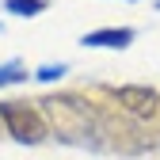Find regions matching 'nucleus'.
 <instances>
[{
  "mask_svg": "<svg viewBox=\"0 0 160 160\" xmlns=\"http://www.w3.org/2000/svg\"><path fill=\"white\" fill-rule=\"evenodd\" d=\"M156 8H160V4H156Z\"/></svg>",
  "mask_w": 160,
  "mask_h": 160,
  "instance_id": "6e6552de",
  "label": "nucleus"
},
{
  "mask_svg": "<svg viewBox=\"0 0 160 160\" xmlns=\"http://www.w3.org/2000/svg\"><path fill=\"white\" fill-rule=\"evenodd\" d=\"M137 38L133 27H99V31H88L80 38V46H92V50H126Z\"/></svg>",
  "mask_w": 160,
  "mask_h": 160,
  "instance_id": "20e7f679",
  "label": "nucleus"
},
{
  "mask_svg": "<svg viewBox=\"0 0 160 160\" xmlns=\"http://www.w3.org/2000/svg\"><path fill=\"white\" fill-rule=\"evenodd\" d=\"M38 111H42L46 126L61 137L65 145H107L103 137V122H99V107L88 103V99H80L72 92H61V95H46L38 99Z\"/></svg>",
  "mask_w": 160,
  "mask_h": 160,
  "instance_id": "f257e3e1",
  "label": "nucleus"
},
{
  "mask_svg": "<svg viewBox=\"0 0 160 160\" xmlns=\"http://www.w3.org/2000/svg\"><path fill=\"white\" fill-rule=\"evenodd\" d=\"M4 12L31 19V15H42L46 12V0H4Z\"/></svg>",
  "mask_w": 160,
  "mask_h": 160,
  "instance_id": "39448f33",
  "label": "nucleus"
},
{
  "mask_svg": "<svg viewBox=\"0 0 160 160\" xmlns=\"http://www.w3.org/2000/svg\"><path fill=\"white\" fill-rule=\"evenodd\" d=\"M0 126H4L19 145H42L46 133H50L42 111L34 103H27V99H4V103H0Z\"/></svg>",
  "mask_w": 160,
  "mask_h": 160,
  "instance_id": "f03ea898",
  "label": "nucleus"
},
{
  "mask_svg": "<svg viewBox=\"0 0 160 160\" xmlns=\"http://www.w3.org/2000/svg\"><path fill=\"white\" fill-rule=\"evenodd\" d=\"M65 72H69V65H65V61H57V65L50 61V65H38L31 76H34V80H42V84H53V80H61Z\"/></svg>",
  "mask_w": 160,
  "mask_h": 160,
  "instance_id": "0eeeda50",
  "label": "nucleus"
},
{
  "mask_svg": "<svg viewBox=\"0 0 160 160\" xmlns=\"http://www.w3.org/2000/svg\"><path fill=\"white\" fill-rule=\"evenodd\" d=\"M27 65L23 61H4L0 65V88H8V84H27Z\"/></svg>",
  "mask_w": 160,
  "mask_h": 160,
  "instance_id": "423d86ee",
  "label": "nucleus"
},
{
  "mask_svg": "<svg viewBox=\"0 0 160 160\" xmlns=\"http://www.w3.org/2000/svg\"><path fill=\"white\" fill-rule=\"evenodd\" d=\"M111 103L130 114V118H156L160 114V92L145 88V84H122V88H111Z\"/></svg>",
  "mask_w": 160,
  "mask_h": 160,
  "instance_id": "7ed1b4c3",
  "label": "nucleus"
}]
</instances>
